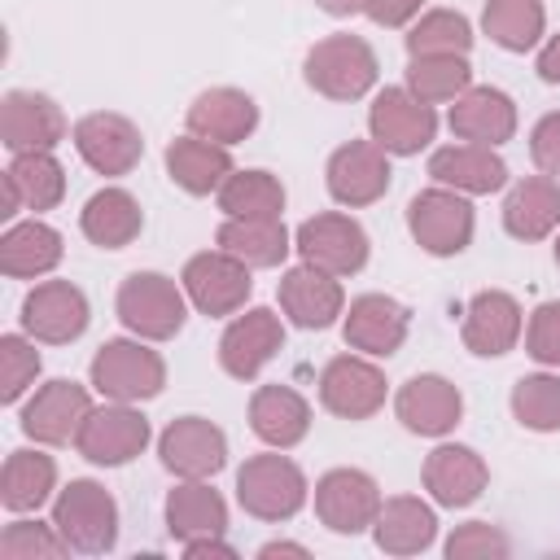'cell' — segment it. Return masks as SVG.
<instances>
[{
	"label": "cell",
	"mask_w": 560,
	"mask_h": 560,
	"mask_svg": "<svg viewBox=\"0 0 560 560\" xmlns=\"http://www.w3.org/2000/svg\"><path fill=\"white\" fill-rule=\"evenodd\" d=\"M114 311L127 332H136L144 341H171L188 319V293H184V284H175L162 271H131L118 284Z\"/></svg>",
	"instance_id": "obj_1"
},
{
	"label": "cell",
	"mask_w": 560,
	"mask_h": 560,
	"mask_svg": "<svg viewBox=\"0 0 560 560\" xmlns=\"http://www.w3.org/2000/svg\"><path fill=\"white\" fill-rule=\"evenodd\" d=\"M52 525L70 551L105 556L118 542V503L101 481L74 477L52 503Z\"/></svg>",
	"instance_id": "obj_2"
},
{
	"label": "cell",
	"mask_w": 560,
	"mask_h": 560,
	"mask_svg": "<svg viewBox=\"0 0 560 560\" xmlns=\"http://www.w3.org/2000/svg\"><path fill=\"white\" fill-rule=\"evenodd\" d=\"M92 389L109 402H144V398H158L162 385H166V363L158 350L140 346V341H127V337H114L105 341L96 354H92Z\"/></svg>",
	"instance_id": "obj_3"
},
{
	"label": "cell",
	"mask_w": 560,
	"mask_h": 560,
	"mask_svg": "<svg viewBox=\"0 0 560 560\" xmlns=\"http://www.w3.org/2000/svg\"><path fill=\"white\" fill-rule=\"evenodd\" d=\"M311 486L289 455H249L236 472V503L258 521H289L302 512Z\"/></svg>",
	"instance_id": "obj_4"
},
{
	"label": "cell",
	"mask_w": 560,
	"mask_h": 560,
	"mask_svg": "<svg viewBox=\"0 0 560 560\" xmlns=\"http://www.w3.org/2000/svg\"><path fill=\"white\" fill-rule=\"evenodd\" d=\"M376 52L359 35H328L306 52V83L328 101H359L376 83Z\"/></svg>",
	"instance_id": "obj_5"
},
{
	"label": "cell",
	"mask_w": 560,
	"mask_h": 560,
	"mask_svg": "<svg viewBox=\"0 0 560 560\" xmlns=\"http://www.w3.org/2000/svg\"><path fill=\"white\" fill-rule=\"evenodd\" d=\"M407 228L416 236V245L433 258H451V254H464L468 241H472V228H477V214L468 206L464 192L438 184V188H424L411 197L407 206Z\"/></svg>",
	"instance_id": "obj_6"
},
{
	"label": "cell",
	"mask_w": 560,
	"mask_h": 560,
	"mask_svg": "<svg viewBox=\"0 0 560 560\" xmlns=\"http://www.w3.org/2000/svg\"><path fill=\"white\" fill-rule=\"evenodd\" d=\"M249 271H254V267H245V262L232 258L228 249H201V254H192V258L184 262L179 284H184L188 302H192L201 315L219 319V315H236V311L249 302V293H254Z\"/></svg>",
	"instance_id": "obj_7"
},
{
	"label": "cell",
	"mask_w": 560,
	"mask_h": 560,
	"mask_svg": "<svg viewBox=\"0 0 560 560\" xmlns=\"http://www.w3.org/2000/svg\"><path fill=\"white\" fill-rule=\"evenodd\" d=\"M149 420L131 407V402H105V407H92L74 446L88 464H101V468H118V464H131L144 446H149Z\"/></svg>",
	"instance_id": "obj_8"
},
{
	"label": "cell",
	"mask_w": 560,
	"mask_h": 560,
	"mask_svg": "<svg viewBox=\"0 0 560 560\" xmlns=\"http://www.w3.org/2000/svg\"><path fill=\"white\" fill-rule=\"evenodd\" d=\"M293 249L302 254V262L328 271V276H354L363 271L368 262V232L350 219V214H337V210H324L315 219H306L293 236Z\"/></svg>",
	"instance_id": "obj_9"
},
{
	"label": "cell",
	"mask_w": 560,
	"mask_h": 560,
	"mask_svg": "<svg viewBox=\"0 0 560 560\" xmlns=\"http://www.w3.org/2000/svg\"><path fill=\"white\" fill-rule=\"evenodd\" d=\"M368 131L385 153L407 158V153H420L433 140L438 114L411 88H385V92H376V101L368 109Z\"/></svg>",
	"instance_id": "obj_10"
},
{
	"label": "cell",
	"mask_w": 560,
	"mask_h": 560,
	"mask_svg": "<svg viewBox=\"0 0 560 560\" xmlns=\"http://www.w3.org/2000/svg\"><path fill=\"white\" fill-rule=\"evenodd\" d=\"M381 486L363 468H332L315 481V516L332 534H363L381 512Z\"/></svg>",
	"instance_id": "obj_11"
},
{
	"label": "cell",
	"mask_w": 560,
	"mask_h": 560,
	"mask_svg": "<svg viewBox=\"0 0 560 560\" xmlns=\"http://www.w3.org/2000/svg\"><path fill=\"white\" fill-rule=\"evenodd\" d=\"M74 149H79V158H83L96 175H109V179L136 171L140 158H144L140 127H136L131 118L105 114V109L83 114V118L74 122Z\"/></svg>",
	"instance_id": "obj_12"
},
{
	"label": "cell",
	"mask_w": 560,
	"mask_h": 560,
	"mask_svg": "<svg viewBox=\"0 0 560 560\" xmlns=\"http://www.w3.org/2000/svg\"><path fill=\"white\" fill-rule=\"evenodd\" d=\"M88 319H92L88 298L70 280H44L22 302V328H26V337H35L44 346H66V341L83 337Z\"/></svg>",
	"instance_id": "obj_13"
},
{
	"label": "cell",
	"mask_w": 560,
	"mask_h": 560,
	"mask_svg": "<svg viewBox=\"0 0 560 560\" xmlns=\"http://www.w3.org/2000/svg\"><path fill=\"white\" fill-rule=\"evenodd\" d=\"M319 402L341 420H368L385 407V372L359 354H337L319 372Z\"/></svg>",
	"instance_id": "obj_14"
},
{
	"label": "cell",
	"mask_w": 560,
	"mask_h": 560,
	"mask_svg": "<svg viewBox=\"0 0 560 560\" xmlns=\"http://www.w3.org/2000/svg\"><path fill=\"white\" fill-rule=\"evenodd\" d=\"M328 192L337 206H372L389 192V153L376 140H350L328 158Z\"/></svg>",
	"instance_id": "obj_15"
},
{
	"label": "cell",
	"mask_w": 560,
	"mask_h": 560,
	"mask_svg": "<svg viewBox=\"0 0 560 560\" xmlns=\"http://www.w3.org/2000/svg\"><path fill=\"white\" fill-rule=\"evenodd\" d=\"M88 411H92L88 389L79 381L57 376V381L39 385L31 394V402L22 407V433L35 438V442H44V446H66V442L79 438Z\"/></svg>",
	"instance_id": "obj_16"
},
{
	"label": "cell",
	"mask_w": 560,
	"mask_h": 560,
	"mask_svg": "<svg viewBox=\"0 0 560 560\" xmlns=\"http://www.w3.org/2000/svg\"><path fill=\"white\" fill-rule=\"evenodd\" d=\"M158 455H162L166 472L201 481V477H214L228 464V438H223L219 424H210L201 416H179V420H171L162 429Z\"/></svg>",
	"instance_id": "obj_17"
},
{
	"label": "cell",
	"mask_w": 560,
	"mask_h": 560,
	"mask_svg": "<svg viewBox=\"0 0 560 560\" xmlns=\"http://www.w3.org/2000/svg\"><path fill=\"white\" fill-rule=\"evenodd\" d=\"M280 346H284V324H280V315L267 311V306H254V311L236 315V319L223 328V337H219V363H223L228 376L254 381V376L280 354Z\"/></svg>",
	"instance_id": "obj_18"
},
{
	"label": "cell",
	"mask_w": 560,
	"mask_h": 560,
	"mask_svg": "<svg viewBox=\"0 0 560 560\" xmlns=\"http://www.w3.org/2000/svg\"><path fill=\"white\" fill-rule=\"evenodd\" d=\"M66 114L52 96L44 92H9L0 105V140L13 153H39V149H57L66 140Z\"/></svg>",
	"instance_id": "obj_19"
},
{
	"label": "cell",
	"mask_w": 560,
	"mask_h": 560,
	"mask_svg": "<svg viewBox=\"0 0 560 560\" xmlns=\"http://www.w3.org/2000/svg\"><path fill=\"white\" fill-rule=\"evenodd\" d=\"M407 328H411V311L385 293H363L341 315L346 346L359 354H372V359H389L407 341Z\"/></svg>",
	"instance_id": "obj_20"
},
{
	"label": "cell",
	"mask_w": 560,
	"mask_h": 560,
	"mask_svg": "<svg viewBox=\"0 0 560 560\" xmlns=\"http://www.w3.org/2000/svg\"><path fill=\"white\" fill-rule=\"evenodd\" d=\"M521 328H525V315H521V302L503 289H481L472 293V302L464 306V346L481 359H499L508 354L516 341H521Z\"/></svg>",
	"instance_id": "obj_21"
},
{
	"label": "cell",
	"mask_w": 560,
	"mask_h": 560,
	"mask_svg": "<svg viewBox=\"0 0 560 560\" xmlns=\"http://www.w3.org/2000/svg\"><path fill=\"white\" fill-rule=\"evenodd\" d=\"M394 411H398V420H402L407 433L442 438V433H451V429L459 424V416H464V398H459V389H455L446 376H438V372H420V376H411V381L398 389Z\"/></svg>",
	"instance_id": "obj_22"
},
{
	"label": "cell",
	"mask_w": 560,
	"mask_h": 560,
	"mask_svg": "<svg viewBox=\"0 0 560 560\" xmlns=\"http://www.w3.org/2000/svg\"><path fill=\"white\" fill-rule=\"evenodd\" d=\"M486 481H490V468H486V459L472 446L442 442L424 459V490L442 508H468V503H477L481 490H486Z\"/></svg>",
	"instance_id": "obj_23"
},
{
	"label": "cell",
	"mask_w": 560,
	"mask_h": 560,
	"mask_svg": "<svg viewBox=\"0 0 560 560\" xmlns=\"http://www.w3.org/2000/svg\"><path fill=\"white\" fill-rule=\"evenodd\" d=\"M280 311L298 328H328V324H337V315H346V293H341L337 276L302 262L280 276Z\"/></svg>",
	"instance_id": "obj_24"
},
{
	"label": "cell",
	"mask_w": 560,
	"mask_h": 560,
	"mask_svg": "<svg viewBox=\"0 0 560 560\" xmlns=\"http://www.w3.org/2000/svg\"><path fill=\"white\" fill-rule=\"evenodd\" d=\"M66 197V171L61 162L39 149V153H13L9 171H4V219H13L18 210H52Z\"/></svg>",
	"instance_id": "obj_25"
},
{
	"label": "cell",
	"mask_w": 560,
	"mask_h": 560,
	"mask_svg": "<svg viewBox=\"0 0 560 560\" xmlns=\"http://www.w3.org/2000/svg\"><path fill=\"white\" fill-rule=\"evenodd\" d=\"M451 131L459 140H468V144L499 149V144H508L516 136V105L499 88H468L451 105Z\"/></svg>",
	"instance_id": "obj_26"
},
{
	"label": "cell",
	"mask_w": 560,
	"mask_h": 560,
	"mask_svg": "<svg viewBox=\"0 0 560 560\" xmlns=\"http://www.w3.org/2000/svg\"><path fill=\"white\" fill-rule=\"evenodd\" d=\"M258 127V105L241 88H210L188 105V131L214 144H241Z\"/></svg>",
	"instance_id": "obj_27"
},
{
	"label": "cell",
	"mask_w": 560,
	"mask_h": 560,
	"mask_svg": "<svg viewBox=\"0 0 560 560\" xmlns=\"http://www.w3.org/2000/svg\"><path fill=\"white\" fill-rule=\"evenodd\" d=\"M249 429L267 446L289 451L311 429V402L293 385H258L254 398H249Z\"/></svg>",
	"instance_id": "obj_28"
},
{
	"label": "cell",
	"mask_w": 560,
	"mask_h": 560,
	"mask_svg": "<svg viewBox=\"0 0 560 560\" xmlns=\"http://www.w3.org/2000/svg\"><path fill=\"white\" fill-rule=\"evenodd\" d=\"M429 175L455 192H494L508 184V162L486 144H446L429 158Z\"/></svg>",
	"instance_id": "obj_29"
},
{
	"label": "cell",
	"mask_w": 560,
	"mask_h": 560,
	"mask_svg": "<svg viewBox=\"0 0 560 560\" xmlns=\"http://www.w3.org/2000/svg\"><path fill=\"white\" fill-rule=\"evenodd\" d=\"M376 547L385 556H416L424 547H433L438 538V516L429 503H420L416 494H394L381 503L376 521H372Z\"/></svg>",
	"instance_id": "obj_30"
},
{
	"label": "cell",
	"mask_w": 560,
	"mask_h": 560,
	"mask_svg": "<svg viewBox=\"0 0 560 560\" xmlns=\"http://www.w3.org/2000/svg\"><path fill=\"white\" fill-rule=\"evenodd\" d=\"M503 228L516 241H542L560 228V179L551 175H529L512 184L503 201Z\"/></svg>",
	"instance_id": "obj_31"
},
{
	"label": "cell",
	"mask_w": 560,
	"mask_h": 560,
	"mask_svg": "<svg viewBox=\"0 0 560 560\" xmlns=\"http://www.w3.org/2000/svg\"><path fill=\"white\" fill-rule=\"evenodd\" d=\"M166 175L171 184H179L184 192L192 197H206V192H219L223 179L232 175V158L223 144L214 140H201V136H179L166 144Z\"/></svg>",
	"instance_id": "obj_32"
},
{
	"label": "cell",
	"mask_w": 560,
	"mask_h": 560,
	"mask_svg": "<svg viewBox=\"0 0 560 560\" xmlns=\"http://www.w3.org/2000/svg\"><path fill=\"white\" fill-rule=\"evenodd\" d=\"M219 249H228L232 258H241L245 267H280L293 249L289 228L280 223V214H258V219H223L214 232Z\"/></svg>",
	"instance_id": "obj_33"
},
{
	"label": "cell",
	"mask_w": 560,
	"mask_h": 560,
	"mask_svg": "<svg viewBox=\"0 0 560 560\" xmlns=\"http://www.w3.org/2000/svg\"><path fill=\"white\" fill-rule=\"evenodd\" d=\"M166 529H171V538H179V542L223 534V529H228V503H223V494L210 490L206 477H201V481H188V477H184V481L166 494Z\"/></svg>",
	"instance_id": "obj_34"
},
{
	"label": "cell",
	"mask_w": 560,
	"mask_h": 560,
	"mask_svg": "<svg viewBox=\"0 0 560 560\" xmlns=\"http://www.w3.org/2000/svg\"><path fill=\"white\" fill-rule=\"evenodd\" d=\"M79 228L92 245L101 249H122L140 236L144 228V214H140V201L127 192V188H101L88 197V206L79 210Z\"/></svg>",
	"instance_id": "obj_35"
},
{
	"label": "cell",
	"mask_w": 560,
	"mask_h": 560,
	"mask_svg": "<svg viewBox=\"0 0 560 560\" xmlns=\"http://www.w3.org/2000/svg\"><path fill=\"white\" fill-rule=\"evenodd\" d=\"M57 262H61V232L48 228L44 219L13 223V228L0 236V271L13 276V280L48 276Z\"/></svg>",
	"instance_id": "obj_36"
},
{
	"label": "cell",
	"mask_w": 560,
	"mask_h": 560,
	"mask_svg": "<svg viewBox=\"0 0 560 560\" xmlns=\"http://www.w3.org/2000/svg\"><path fill=\"white\" fill-rule=\"evenodd\" d=\"M57 486V464L44 451H13L0 472V503L9 512H35Z\"/></svg>",
	"instance_id": "obj_37"
},
{
	"label": "cell",
	"mask_w": 560,
	"mask_h": 560,
	"mask_svg": "<svg viewBox=\"0 0 560 560\" xmlns=\"http://www.w3.org/2000/svg\"><path fill=\"white\" fill-rule=\"evenodd\" d=\"M542 26H547L542 0H486L481 9V31L508 52H529L542 39Z\"/></svg>",
	"instance_id": "obj_38"
},
{
	"label": "cell",
	"mask_w": 560,
	"mask_h": 560,
	"mask_svg": "<svg viewBox=\"0 0 560 560\" xmlns=\"http://www.w3.org/2000/svg\"><path fill=\"white\" fill-rule=\"evenodd\" d=\"M468 48H472V26L455 9H429L407 31L411 57H468Z\"/></svg>",
	"instance_id": "obj_39"
},
{
	"label": "cell",
	"mask_w": 560,
	"mask_h": 560,
	"mask_svg": "<svg viewBox=\"0 0 560 560\" xmlns=\"http://www.w3.org/2000/svg\"><path fill=\"white\" fill-rule=\"evenodd\" d=\"M219 210L232 219H258L284 210V184L271 171H232L219 188Z\"/></svg>",
	"instance_id": "obj_40"
},
{
	"label": "cell",
	"mask_w": 560,
	"mask_h": 560,
	"mask_svg": "<svg viewBox=\"0 0 560 560\" xmlns=\"http://www.w3.org/2000/svg\"><path fill=\"white\" fill-rule=\"evenodd\" d=\"M407 88L429 105L455 101L472 88V66H468V57H411Z\"/></svg>",
	"instance_id": "obj_41"
},
{
	"label": "cell",
	"mask_w": 560,
	"mask_h": 560,
	"mask_svg": "<svg viewBox=\"0 0 560 560\" xmlns=\"http://www.w3.org/2000/svg\"><path fill=\"white\" fill-rule=\"evenodd\" d=\"M512 416L534 433H556L560 429V376H547V372L521 376L512 385Z\"/></svg>",
	"instance_id": "obj_42"
},
{
	"label": "cell",
	"mask_w": 560,
	"mask_h": 560,
	"mask_svg": "<svg viewBox=\"0 0 560 560\" xmlns=\"http://www.w3.org/2000/svg\"><path fill=\"white\" fill-rule=\"evenodd\" d=\"M66 538L57 534V525H39V521H13L0 534V560H57L66 556Z\"/></svg>",
	"instance_id": "obj_43"
},
{
	"label": "cell",
	"mask_w": 560,
	"mask_h": 560,
	"mask_svg": "<svg viewBox=\"0 0 560 560\" xmlns=\"http://www.w3.org/2000/svg\"><path fill=\"white\" fill-rule=\"evenodd\" d=\"M39 376V350L35 341L18 337V332H4L0 337V398L4 402H18Z\"/></svg>",
	"instance_id": "obj_44"
},
{
	"label": "cell",
	"mask_w": 560,
	"mask_h": 560,
	"mask_svg": "<svg viewBox=\"0 0 560 560\" xmlns=\"http://www.w3.org/2000/svg\"><path fill=\"white\" fill-rule=\"evenodd\" d=\"M446 556L451 560H490V556H508V534L490 521H468L446 538Z\"/></svg>",
	"instance_id": "obj_45"
},
{
	"label": "cell",
	"mask_w": 560,
	"mask_h": 560,
	"mask_svg": "<svg viewBox=\"0 0 560 560\" xmlns=\"http://www.w3.org/2000/svg\"><path fill=\"white\" fill-rule=\"evenodd\" d=\"M525 350H529V359H538L542 368H560V302H542V306L529 315Z\"/></svg>",
	"instance_id": "obj_46"
},
{
	"label": "cell",
	"mask_w": 560,
	"mask_h": 560,
	"mask_svg": "<svg viewBox=\"0 0 560 560\" xmlns=\"http://www.w3.org/2000/svg\"><path fill=\"white\" fill-rule=\"evenodd\" d=\"M529 158L542 175L560 179V109L556 114H542L529 131Z\"/></svg>",
	"instance_id": "obj_47"
},
{
	"label": "cell",
	"mask_w": 560,
	"mask_h": 560,
	"mask_svg": "<svg viewBox=\"0 0 560 560\" xmlns=\"http://www.w3.org/2000/svg\"><path fill=\"white\" fill-rule=\"evenodd\" d=\"M424 0H368L363 13L376 22V26H407L416 13H420Z\"/></svg>",
	"instance_id": "obj_48"
},
{
	"label": "cell",
	"mask_w": 560,
	"mask_h": 560,
	"mask_svg": "<svg viewBox=\"0 0 560 560\" xmlns=\"http://www.w3.org/2000/svg\"><path fill=\"white\" fill-rule=\"evenodd\" d=\"M184 556H188V560H206V556H223V560H232L236 551L223 542V534H214V538H192V542H184Z\"/></svg>",
	"instance_id": "obj_49"
},
{
	"label": "cell",
	"mask_w": 560,
	"mask_h": 560,
	"mask_svg": "<svg viewBox=\"0 0 560 560\" xmlns=\"http://www.w3.org/2000/svg\"><path fill=\"white\" fill-rule=\"evenodd\" d=\"M538 79L542 83H560V35H551L538 52Z\"/></svg>",
	"instance_id": "obj_50"
},
{
	"label": "cell",
	"mask_w": 560,
	"mask_h": 560,
	"mask_svg": "<svg viewBox=\"0 0 560 560\" xmlns=\"http://www.w3.org/2000/svg\"><path fill=\"white\" fill-rule=\"evenodd\" d=\"M324 13H332V18H350V13H363V4L368 0H315Z\"/></svg>",
	"instance_id": "obj_51"
},
{
	"label": "cell",
	"mask_w": 560,
	"mask_h": 560,
	"mask_svg": "<svg viewBox=\"0 0 560 560\" xmlns=\"http://www.w3.org/2000/svg\"><path fill=\"white\" fill-rule=\"evenodd\" d=\"M258 556L262 560H271V556H306V547H298V542H267Z\"/></svg>",
	"instance_id": "obj_52"
},
{
	"label": "cell",
	"mask_w": 560,
	"mask_h": 560,
	"mask_svg": "<svg viewBox=\"0 0 560 560\" xmlns=\"http://www.w3.org/2000/svg\"><path fill=\"white\" fill-rule=\"evenodd\" d=\"M556 267H560V236H556Z\"/></svg>",
	"instance_id": "obj_53"
}]
</instances>
